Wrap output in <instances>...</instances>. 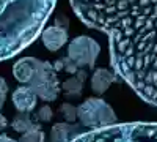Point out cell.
<instances>
[{"label":"cell","instance_id":"cell-18","mask_svg":"<svg viewBox=\"0 0 157 142\" xmlns=\"http://www.w3.org/2000/svg\"><path fill=\"white\" fill-rule=\"evenodd\" d=\"M55 25H58V27H63V29H66V27H68V19L64 18V14H61L60 18H57Z\"/></svg>","mask_w":157,"mask_h":142},{"label":"cell","instance_id":"cell-13","mask_svg":"<svg viewBox=\"0 0 157 142\" xmlns=\"http://www.w3.org/2000/svg\"><path fill=\"white\" fill-rule=\"evenodd\" d=\"M52 65H54L55 71H66V73H69V74H72V76H74L78 70H80V68H77L68 57H61V59L55 60Z\"/></svg>","mask_w":157,"mask_h":142},{"label":"cell","instance_id":"cell-19","mask_svg":"<svg viewBox=\"0 0 157 142\" xmlns=\"http://www.w3.org/2000/svg\"><path fill=\"white\" fill-rule=\"evenodd\" d=\"M6 126H8V120H6V117H5V115H3L2 112H0V131H2V130H5Z\"/></svg>","mask_w":157,"mask_h":142},{"label":"cell","instance_id":"cell-3","mask_svg":"<svg viewBox=\"0 0 157 142\" xmlns=\"http://www.w3.org/2000/svg\"><path fill=\"white\" fill-rule=\"evenodd\" d=\"M13 74L22 85L32 87L36 96L43 101L52 103L58 98L61 87L57 71L50 62H43L35 57H22L14 63Z\"/></svg>","mask_w":157,"mask_h":142},{"label":"cell","instance_id":"cell-5","mask_svg":"<svg viewBox=\"0 0 157 142\" xmlns=\"http://www.w3.org/2000/svg\"><path fill=\"white\" fill-rule=\"evenodd\" d=\"M77 119L85 128L96 130V128H104L116 123L115 111L107 104L102 98L91 96L86 98L82 104L77 108Z\"/></svg>","mask_w":157,"mask_h":142},{"label":"cell","instance_id":"cell-9","mask_svg":"<svg viewBox=\"0 0 157 142\" xmlns=\"http://www.w3.org/2000/svg\"><path fill=\"white\" fill-rule=\"evenodd\" d=\"M86 71L83 68H80L74 76H71L69 79H66L60 87L64 92V96L66 98H78L82 95V88H83V82L86 79Z\"/></svg>","mask_w":157,"mask_h":142},{"label":"cell","instance_id":"cell-8","mask_svg":"<svg viewBox=\"0 0 157 142\" xmlns=\"http://www.w3.org/2000/svg\"><path fill=\"white\" fill-rule=\"evenodd\" d=\"M41 40L46 49H49L50 52H57L60 51L64 44L68 43V30L58 27V25H50V27H44L41 32Z\"/></svg>","mask_w":157,"mask_h":142},{"label":"cell","instance_id":"cell-2","mask_svg":"<svg viewBox=\"0 0 157 142\" xmlns=\"http://www.w3.org/2000/svg\"><path fill=\"white\" fill-rule=\"evenodd\" d=\"M57 0H0V62L16 57L41 35Z\"/></svg>","mask_w":157,"mask_h":142},{"label":"cell","instance_id":"cell-17","mask_svg":"<svg viewBox=\"0 0 157 142\" xmlns=\"http://www.w3.org/2000/svg\"><path fill=\"white\" fill-rule=\"evenodd\" d=\"M6 95H8V84L5 82L3 77H0V108L5 104Z\"/></svg>","mask_w":157,"mask_h":142},{"label":"cell","instance_id":"cell-7","mask_svg":"<svg viewBox=\"0 0 157 142\" xmlns=\"http://www.w3.org/2000/svg\"><path fill=\"white\" fill-rule=\"evenodd\" d=\"M11 101L14 108L19 112L24 114H30L32 111H35L36 108V103H38V96L35 93V90L29 85H21L17 87L11 95Z\"/></svg>","mask_w":157,"mask_h":142},{"label":"cell","instance_id":"cell-1","mask_svg":"<svg viewBox=\"0 0 157 142\" xmlns=\"http://www.w3.org/2000/svg\"><path fill=\"white\" fill-rule=\"evenodd\" d=\"M90 29L109 36L116 76L157 108V0H69Z\"/></svg>","mask_w":157,"mask_h":142},{"label":"cell","instance_id":"cell-11","mask_svg":"<svg viewBox=\"0 0 157 142\" xmlns=\"http://www.w3.org/2000/svg\"><path fill=\"white\" fill-rule=\"evenodd\" d=\"M77 126L69 123H55L50 131V142H68L75 136Z\"/></svg>","mask_w":157,"mask_h":142},{"label":"cell","instance_id":"cell-10","mask_svg":"<svg viewBox=\"0 0 157 142\" xmlns=\"http://www.w3.org/2000/svg\"><path fill=\"white\" fill-rule=\"evenodd\" d=\"M116 81V76L105 68H98L91 76V90L98 95L107 92V88Z\"/></svg>","mask_w":157,"mask_h":142},{"label":"cell","instance_id":"cell-15","mask_svg":"<svg viewBox=\"0 0 157 142\" xmlns=\"http://www.w3.org/2000/svg\"><path fill=\"white\" fill-rule=\"evenodd\" d=\"M44 139H46V134L39 128V130H32V131L24 133L17 142H44Z\"/></svg>","mask_w":157,"mask_h":142},{"label":"cell","instance_id":"cell-12","mask_svg":"<svg viewBox=\"0 0 157 142\" xmlns=\"http://www.w3.org/2000/svg\"><path fill=\"white\" fill-rule=\"evenodd\" d=\"M11 128L14 131L24 134V133H27V131H32V130H39L41 128V125H38L35 123V120L30 117L29 114H24V112H19L14 119H13L11 122Z\"/></svg>","mask_w":157,"mask_h":142},{"label":"cell","instance_id":"cell-16","mask_svg":"<svg viewBox=\"0 0 157 142\" xmlns=\"http://www.w3.org/2000/svg\"><path fill=\"white\" fill-rule=\"evenodd\" d=\"M52 117H54V111H52V108L49 104H44L43 108H39L36 111V120L38 122H50Z\"/></svg>","mask_w":157,"mask_h":142},{"label":"cell","instance_id":"cell-20","mask_svg":"<svg viewBox=\"0 0 157 142\" xmlns=\"http://www.w3.org/2000/svg\"><path fill=\"white\" fill-rule=\"evenodd\" d=\"M0 142H17V140H14L13 137H10L6 134H0Z\"/></svg>","mask_w":157,"mask_h":142},{"label":"cell","instance_id":"cell-6","mask_svg":"<svg viewBox=\"0 0 157 142\" xmlns=\"http://www.w3.org/2000/svg\"><path fill=\"white\" fill-rule=\"evenodd\" d=\"M101 46L91 36L80 35L75 36L68 44V59L77 68H94V63L99 57Z\"/></svg>","mask_w":157,"mask_h":142},{"label":"cell","instance_id":"cell-14","mask_svg":"<svg viewBox=\"0 0 157 142\" xmlns=\"http://www.w3.org/2000/svg\"><path fill=\"white\" fill-rule=\"evenodd\" d=\"M58 112L61 114V117L66 120L68 123H74L77 120V108L71 103H63V104L58 108Z\"/></svg>","mask_w":157,"mask_h":142},{"label":"cell","instance_id":"cell-4","mask_svg":"<svg viewBox=\"0 0 157 142\" xmlns=\"http://www.w3.org/2000/svg\"><path fill=\"white\" fill-rule=\"evenodd\" d=\"M68 142H157V123H115L77 133Z\"/></svg>","mask_w":157,"mask_h":142}]
</instances>
